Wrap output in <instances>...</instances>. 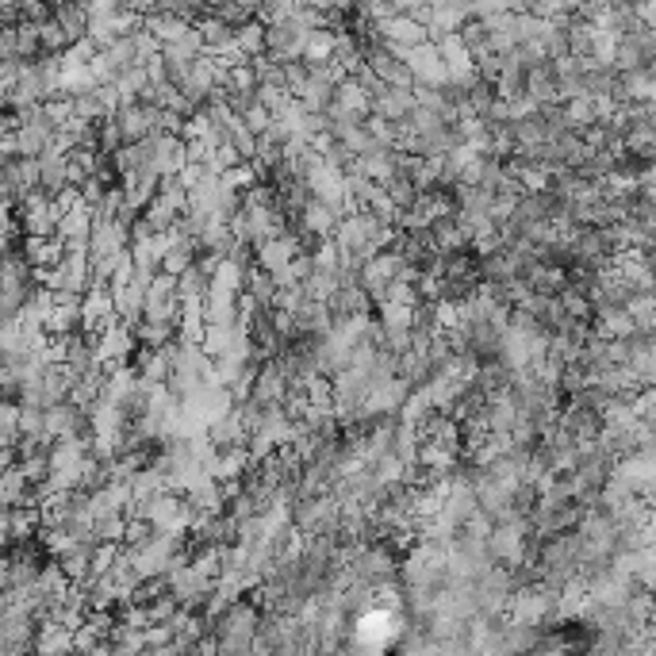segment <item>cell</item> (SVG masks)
Listing matches in <instances>:
<instances>
[{
	"label": "cell",
	"mask_w": 656,
	"mask_h": 656,
	"mask_svg": "<svg viewBox=\"0 0 656 656\" xmlns=\"http://www.w3.org/2000/svg\"><path fill=\"white\" fill-rule=\"evenodd\" d=\"M73 426H77V411H73V407H62V403L47 407V430H50V434H62V438H70Z\"/></svg>",
	"instance_id": "1"
}]
</instances>
